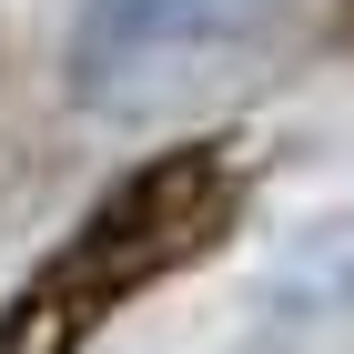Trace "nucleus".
I'll return each instance as SVG.
<instances>
[{
    "label": "nucleus",
    "instance_id": "1",
    "mask_svg": "<svg viewBox=\"0 0 354 354\" xmlns=\"http://www.w3.org/2000/svg\"><path fill=\"white\" fill-rule=\"evenodd\" d=\"M354 30V0H91L61 82L102 122H203L294 82Z\"/></svg>",
    "mask_w": 354,
    "mask_h": 354
},
{
    "label": "nucleus",
    "instance_id": "2",
    "mask_svg": "<svg viewBox=\"0 0 354 354\" xmlns=\"http://www.w3.org/2000/svg\"><path fill=\"white\" fill-rule=\"evenodd\" d=\"M233 223H243V162L223 142H172L132 162L0 304V354H82L111 314H132L152 283L203 263Z\"/></svg>",
    "mask_w": 354,
    "mask_h": 354
},
{
    "label": "nucleus",
    "instance_id": "3",
    "mask_svg": "<svg viewBox=\"0 0 354 354\" xmlns=\"http://www.w3.org/2000/svg\"><path fill=\"white\" fill-rule=\"evenodd\" d=\"M283 314L354 334V223H334V233H314V243L294 253V273H283Z\"/></svg>",
    "mask_w": 354,
    "mask_h": 354
}]
</instances>
